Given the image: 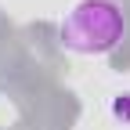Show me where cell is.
<instances>
[{
	"label": "cell",
	"mask_w": 130,
	"mask_h": 130,
	"mask_svg": "<svg viewBox=\"0 0 130 130\" xmlns=\"http://www.w3.org/2000/svg\"><path fill=\"white\" fill-rule=\"evenodd\" d=\"M126 32L123 7L116 0H79L61 22V43L76 54H108Z\"/></svg>",
	"instance_id": "cell-1"
}]
</instances>
